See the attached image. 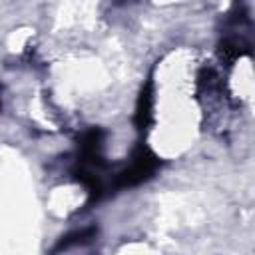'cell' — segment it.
Returning a JSON list of instances; mask_svg holds the SVG:
<instances>
[]
</instances>
